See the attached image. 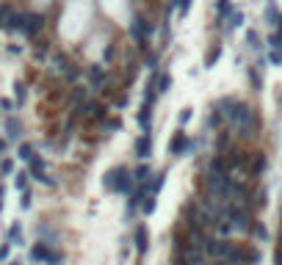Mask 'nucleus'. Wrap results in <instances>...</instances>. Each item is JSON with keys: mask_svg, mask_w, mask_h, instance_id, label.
<instances>
[{"mask_svg": "<svg viewBox=\"0 0 282 265\" xmlns=\"http://www.w3.org/2000/svg\"><path fill=\"white\" fill-rule=\"evenodd\" d=\"M139 125H141L144 135H149V125H153V103H144V105H141V111H139Z\"/></svg>", "mask_w": 282, "mask_h": 265, "instance_id": "nucleus-4", "label": "nucleus"}, {"mask_svg": "<svg viewBox=\"0 0 282 265\" xmlns=\"http://www.w3.org/2000/svg\"><path fill=\"white\" fill-rule=\"evenodd\" d=\"M102 185H105L108 191H116V194H127L130 188H133V174H130L125 166H116V168H111V172L105 174V180H102Z\"/></svg>", "mask_w": 282, "mask_h": 265, "instance_id": "nucleus-1", "label": "nucleus"}, {"mask_svg": "<svg viewBox=\"0 0 282 265\" xmlns=\"http://www.w3.org/2000/svg\"><path fill=\"white\" fill-rule=\"evenodd\" d=\"M64 72H67V78H70V80H78V78H80V69H78V66H72V64L67 66Z\"/></svg>", "mask_w": 282, "mask_h": 265, "instance_id": "nucleus-25", "label": "nucleus"}, {"mask_svg": "<svg viewBox=\"0 0 282 265\" xmlns=\"http://www.w3.org/2000/svg\"><path fill=\"white\" fill-rule=\"evenodd\" d=\"M6 135H9L11 141H17L19 135H23V125H19V119H14V116L6 119Z\"/></svg>", "mask_w": 282, "mask_h": 265, "instance_id": "nucleus-9", "label": "nucleus"}, {"mask_svg": "<svg viewBox=\"0 0 282 265\" xmlns=\"http://www.w3.org/2000/svg\"><path fill=\"white\" fill-rule=\"evenodd\" d=\"M277 36L282 39V17H279V22H277Z\"/></svg>", "mask_w": 282, "mask_h": 265, "instance_id": "nucleus-34", "label": "nucleus"}, {"mask_svg": "<svg viewBox=\"0 0 282 265\" xmlns=\"http://www.w3.org/2000/svg\"><path fill=\"white\" fill-rule=\"evenodd\" d=\"M188 119H191V108H183V113H180V125H185Z\"/></svg>", "mask_w": 282, "mask_h": 265, "instance_id": "nucleus-28", "label": "nucleus"}, {"mask_svg": "<svg viewBox=\"0 0 282 265\" xmlns=\"http://www.w3.org/2000/svg\"><path fill=\"white\" fill-rule=\"evenodd\" d=\"M0 108H3L6 113H11V108H14V103H11V100H0Z\"/></svg>", "mask_w": 282, "mask_h": 265, "instance_id": "nucleus-27", "label": "nucleus"}, {"mask_svg": "<svg viewBox=\"0 0 282 265\" xmlns=\"http://www.w3.org/2000/svg\"><path fill=\"white\" fill-rule=\"evenodd\" d=\"M136 249H139V254H144V251L149 249V232H147V227H144V224H139V227H136Z\"/></svg>", "mask_w": 282, "mask_h": 265, "instance_id": "nucleus-5", "label": "nucleus"}, {"mask_svg": "<svg viewBox=\"0 0 282 265\" xmlns=\"http://www.w3.org/2000/svg\"><path fill=\"white\" fill-rule=\"evenodd\" d=\"M147 69L153 72V75H155V69H158V56H155V53H149V56H147Z\"/></svg>", "mask_w": 282, "mask_h": 265, "instance_id": "nucleus-24", "label": "nucleus"}, {"mask_svg": "<svg viewBox=\"0 0 282 265\" xmlns=\"http://www.w3.org/2000/svg\"><path fill=\"white\" fill-rule=\"evenodd\" d=\"M177 6H180V11L185 14V11H188V6H191V0H177Z\"/></svg>", "mask_w": 282, "mask_h": 265, "instance_id": "nucleus-30", "label": "nucleus"}, {"mask_svg": "<svg viewBox=\"0 0 282 265\" xmlns=\"http://www.w3.org/2000/svg\"><path fill=\"white\" fill-rule=\"evenodd\" d=\"M14 97H17V105H23V103H25V86H23V83H17V86H14Z\"/></svg>", "mask_w": 282, "mask_h": 265, "instance_id": "nucleus-19", "label": "nucleus"}, {"mask_svg": "<svg viewBox=\"0 0 282 265\" xmlns=\"http://www.w3.org/2000/svg\"><path fill=\"white\" fill-rule=\"evenodd\" d=\"M149 177H153V174H149V166H139V168L133 172V180H136V182H147Z\"/></svg>", "mask_w": 282, "mask_h": 265, "instance_id": "nucleus-13", "label": "nucleus"}, {"mask_svg": "<svg viewBox=\"0 0 282 265\" xmlns=\"http://www.w3.org/2000/svg\"><path fill=\"white\" fill-rule=\"evenodd\" d=\"M155 86H158V94L169 91V86H171V78H169V75H161V78L155 80Z\"/></svg>", "mask_w": 282, "mask_h": 265, "instance_id": "nucleus-16", "label": "nucleus"}, {"mask_svg": "<svg viewBox=\"0 0 282 265\" xmlns=\"http://www.w3.org/2000/svg\"><path fill=\"white\" fill-rule=\"evenodd\" d=\"M219 58H222V44H213L210 50H208V56H205V66H208V69H210V66L216 64Z\"/></svg>", "mask_w": 282, "mask_h": 265, "instance_id": "nucleus-10", "label": "nucleus"}, {"mask_svg": "<svg viewBox=\"0 0 282 265\" xmlns=\"http://www.w3.org/2000/svg\"><path fill=\"white\" fill-rule=\"evenodd\" d=\"M19 158H23V160H31V158H33V147H31V144H19Z\"/></svg>", "mask_w": 282, "mask_h": 265, "instance_id": "nucleus-18", "label": "nucleus"}, {"mask_svg": "<svg viewBox=\"0 0 282 265\" xmlns=\"http://www.w3.org/2000/svg\"><path fill=\"white\" fill-rule=\"evenodd\" d=\"M11 172H14V163H11L9 158L0 160V174H11Z\"/></svg>", "mask_w": 282, "mask_h": 265, "instance_id": "nucleus-23", "label": "nucleus"}, {"mask_svg": "<svg viewBox=\"0 0 282 265\" xmlns=\"http://www.w3.org/2000/svg\"><path fill=\"white\" fill-rule=\"evenodd\" d=\"M149 152H153V138H149V135H141V138L136 141V155L144 160V158H149Z\"/></svg>", "mask_w": 282, "mask_h": 265, "instance_id": "nucleus-8", "label": "nucleus"}, {"mask_svg": "<svg viewBox=\"0 0 282 265\" xmlns=\"http://www.w3.org/2000/svg\"><path fill=\"white\" fill-rule=\"evenodd\" d=\"M19 240H23V227H19V221H17V224H11V227H9L6 243H19Z\"/></svg>", "mask_w": 282, "mask_h": 265, "instance_id": "nucleus-11", "label": "nucleus"}, {"mask_svg": "<svg viewBox=\"0 0 282 265\" xmlns=\"http://www.w3.org/2000/svg\"><path fill=\"white\" fill-rule=\"evenodd\" d=\"M80 111L89 113V116H94V119H105L108 116V111H105V105H102V103H83Z\"/></svg>", "mask_w": 282, "mask_h": 265, "instance_id": "nucleus-7", "label": "nucleus"}, {"mask_svg": "<svg viewBox=\"0 0 282 265\" xmlns=\"http://www.w3.org/2000/svg\"><path fill=\"white\" fill-rule=\"evenodd\" d=\"M227 141H230V138H227V133L219 135V149H227Z\"/></svg>", "mask_w": 282, "mask_h": 265, "instance_id": "nucleus-29", "label": "nucleus"}, {"mask_svg": "<svg viewBox=\"0 0 282 265\" xmlns=\"http://www.w3.org/2000/svg\"><path fill=\"white\" fill-rule=\"evenodd\" d=\"M241 22H244V14H241V11H235V14H230V25H227V28H238Z\"/></svg>", "mask_w": 282, "mask_h": 265, "instance_id": "nucleus-21", "label": "nucleus"}, {"mask_svg": "<svg viewBox=\"0 0 282 265\" xmlns=\"http://www.w3.org/2000/svg\"><path fill=\"white\" fill-rule=\"evenodd\" d=\"M171 3H177V0H171Z\"/></svg>", "mask_w": 282, "mask_h": 265, "instance_id": "nucleus-37", "label": "nucleus"}, {"mask_svg": "<svg viewBox=\"0 0 282 265\" xmlns=\"http://www.w3.org/2000/svg\"><path fill=\"white\" fill-rule=\"evenodd\" d=\"M277 262L282 265V240H279V246H277Z\"/></svg>", "mask_w": 282, "mask_h": 265, "instance_id": "nucleus-33", "label": "nucleus"}, {"mask_svg": "<svg viewBox=\"0 0 282 265\" xmlns=\"http://www.w3.org/2000/svg\"><path fill=\"white\" fill-rule=\"evenodd\" d=\"M42 28H45V17L36 14V11H31V14H23V17H19V31H23L28 39H33Z\"/></svg>", "mask_w": 282, "mask_h": 265, "instance_id": "nucleus-2", "label": "nucleus"}, {"mask_svg": "<svg viewBox=\"0 0 282 265\" xmlns=\"http://www.w3.org/2000/svg\"><path fill=\"white\" fill-rule=\"evenodd\" d=\"M252 232H254V235H257V237H263V240H266V237H268V232H266V227H263V224H257V221H254V224H252Z\"/></svg>", "mask_w": 282, "mask_h": 265, "instance_id": "nucleus-22", "label": "nucleus"}, {"mask_svg": "<svg viewBox=\"0 0 282 265\" xmlns=\"http://www.w3.org/2000/svg\"><path fill=\"white\" fill-rule=\"evenodd\" d=\"M216 11H219V17H224L230 11V0H216Z\"/></svg>", "mask_w": 282, "mask_h": 265, "instance_id": "nucleus-20", "label": "nucleus"}, {"mask_svg": "<svg viewBox=\"0 0 282 265\" xmlns=\"http://www.w3.org/2000/svg\"><path fill=\"white\" fill-rule=\"evenodd\" d=\"M249 42H252V47H257V33L254 31H249Z\"/></svg>", "mask_w": 282, "mask_h": 265, "instance_id": "nucleus-32", "label": "nucleus"}, {"mask_svg": "<svg viewBox=\"0 0 282 265\" xmlns=\"http://www.w3.org/2000/svg\"><path fill=\"white\" fill-rule=\"evenodd\" d=\"M219 125H222V111L213 105L210 108V116H208V127H219Z\"/></svg>", "mask_w": 282, "mask_h": 265, "instance_id": "nucleus-14", "label": "nucleus"}, {"mask_svg": "<svg viewBox=\"0 0 282 265\" xmlns=\"http://www.w3.org/2000/svg\"><path fill=\"white\" fill-rule=\"evenodd\" d=\"M249 83H252L254 91H260V88H263V75L257 72V66H249Z\"/></svg>", "mask_w": 282, "mask_h": 265, "instance_id": "nucleus-12", "label": "nucleus"}, {"mask_svg": "<svg viewBox=\"0 0 282 265\" xmlns=\"http://www.w3.org/2000/svg\"><path fill=\"white\" fill-rule=\"evenodd\" d=\"M3 149H6V141H3V138H0V155H3Z\"/></svg>", "mask_w": 282, "mask_h": 265, "instance_id": "nucleus-35", "label": "nucleus"}, {"mask_svg": "<svg viewBox=\"0 0 282 265\" xmlns=\"http://www.w3.org/2000/svg\"><path fill=\"white\" fill-rule=\"evenodd\" d=\"M28 177H31L28 172H19V174L14 177V185L19 188V191H28Z\"/></svg>", "mask_w": 282, "mask_h": 265, "instance_id": "nucleus-15", "label": "nucleus"}, {"mask_svg": "<svg viewBox=\"0 0 282 265\" xmlns=\"http://www.w3.org/2000/svg\"><path fill=\"white\" fill-rule=\"evenodd\" d=\"M102 58H105V61L114 58V44H108V50H105V56H102Z\"/></svg>", "mask_w": 282, "mask_h": 265, "instance_id": "nucleus-31", "label": "nucleus"}, {"mask_svg": "<svg viewBox=\"0 0 282 265\" xmlns=\"http://www.w3.org/2000/svg\"><path fill=\"white\" fill-rule=\"evenodd\" d=\"M89 78H92L94 86H100L102 83V69H100V66H89Z\"/></svg>", "mask_w": 282, "mask_h": 265, "instance_id": "nucleus-17", "label": "nucleus"}, {"mask_svg": "<svg viewBox=\"0 0 282 265\" xmlns=\"http://www.w3.org/2000/svg\"><path fill=\"white\" fill-rule=\"evenodd\" d=\"M188 147H191V141L185 138V133H183V130H177V133H175V138L169 141V152H171V155H183Z\"/></svg>", "mask_w": 282, "mask_h": 265, "instance_id": "nucleus-3", "label": "nucleus"}, {"mask_svg": "<svg viewBox=\"0 0 282 265\" xmlns=\"http://www.w3.org/2000/svg\"><path fill=\"white\" fill-rule=\"evenodd\" d=\"M9 265H19V260H11V262H9Z\"/></svg>", "mask_w": 282, "mask_h": 265, "instance_id": "nucleus-36", "label": "nucleus"}, {"mask_svg": "<svg viewBox=\"0 0 282 265\" xmlns=\"http://www.w3.org/2000/svg\"><path fill=\"white\" fill-rule=\"evenodd\" d=\"M266 166H268V158L263 152H257V155H252V166H249V174L252 177H260L266 172Z\"/></svg>", "mask_w": 282, "mask_h": 265, "instance_id": "nucleus-6", "label": "nucleus"}, {"mask_svg": "<svg viewBox=\"0 0 282 265\" xmlns=\"http://www.w3.org/2000/svg\"><path fill=\"white\" fill-rule=\"evenodd\" d=\"M31 199H33L31 191H23V202H19V205H23V210H28V207H31Z\"/></svg>", "mask_w": 282, "mask_h": 265, "instance_id": "nucleus-26", "label": "nucleus"}]
</instances>
